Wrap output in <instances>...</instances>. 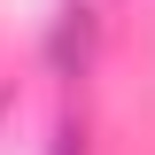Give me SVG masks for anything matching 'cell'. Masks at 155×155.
I'll return each instance as SVG.
<instances>
[{
	"mask_svg": "<svg viewBox=\"0 0 155 155\" xmlns=\"http://www.w3.org/2000/svg\"><path fill=\"white\" fill-rule=\"evenodd\" d=\"M54 155H85V147H78V124H62V132H54Z\"/></svg>",
	"mask_w": 155,
	"mask_h": 155,
	"instance_id": "cell-1",
	"label": "cell"
},
{
	"mask_svg": "<svg viewBox=\"0 0 155 155\" xmlns=\"http://www.w3.org/2000/svg\"><path fill=\"white\" fill-rule=\"evenodd\" d=\"M8 101H16V93H8V85H0V116H8Z\"/></svg>",
	"mask_w": 155,
	"mask_h": 155,
	"instance_id": "cell-2",
	"label": "cell"
}]
</instances>
